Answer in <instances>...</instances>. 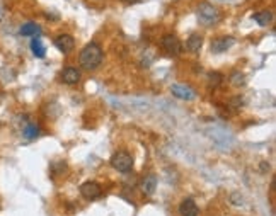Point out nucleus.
<instances>
[{
  "instance_id": "nucleus-2",
  "label": "nucleus",
  "mask_w": 276,
  "mask_h": 216,
  "mask_svg": "<svg viewBox=\"0 0 276 216\" xmlns=\"http://www.w3.org/2000/svg\"><path fill=\"white\" fill-rule=\"evenodd\" d=\"M196 15H198V22L203 24V26H213V24H217L220 20V12H218L215 5H212L208 2L200 3Z\"/></svg>"
},
{
  "instance_id": "nucleus-1",
  "label": "nucleus",
  "mask_w": 276,
  "mask_h": 216,
  "mask_svg": "<svg viewBox=\"0 0 276 216\" xmlns=\"http://www.w3.org/2000/svg\"><path fill=\"white\" fill-rule=\"evenodd\" d=\"M102 58H104V51H102V48L99 46L97 43H87L84 48L80 49L79 53V63L84 70H96L99 65L102 63Z\"/></svg>"
},
{
  "instance_id": "nucleus-14",
  "label": "nucleus",
  "mask_w": 276,
  "mask_h": 216,
  "mask_svg": "<svg viewBox=\"0 0 276 216\" xmlns=\"http://www.w3.org/2000/svg\"><path fill=\"white\" fill-rule=\"evenodd\" d=\"M19 32H20V36H39L41 27L36 22H26L20 26Z\"/></svg>"
},
{
  "instance_id": "nucleus-12",
  "label": "nucleus",
  "mask_w": 276,
  "mask_h": 216,
  "mask_svg": "<svg viewBox=\"0 0 276 216\" xmlns=\"http://www.w3.org/2000/svg\"><path fill=\"white\" fill-rule=\"evenodd\" d=\"M201 46H203V36L198 34V32H195V34H191L189 38L186 39V49L191 53H198L201 49Z\"/></svg>"
},
{
  "instance_id": "nucleus-6",
  "label": "nucleus",
  "mask_w": 276,
  "mask_h": 216,
  "mask_svg": "<svg viewBox=\"0 0 276 216\" xmlns=\"http://www.w3.org/2000/svg\"><path fill=\"white\" fill-rule=\"evenodd\" d=\"M80 194L84 196L87 201H96L102 196V188L94 181H89V182H84L80 186Z\"/></svg>"
},
{
  "instance_id": "nucleus-10",
  "label": "nucleus",
  "mask_w": 276,
  "mask_h": 216,
  "mask_svg": "<svg viewBox=\"0 0 276 216\" xmlns=\"http://www.w3.org/2000/svg\"><path fill=\"white\" fill-rule=\"evenodd\" d=\"M198 213H200V210H198L196 203L193 201L191 198H186L181 201V205H179L181 216H198Z\"/></svg>"
},
{
  "instance_id": "nucleus-3",
  "label": "nucleus",
  "mask_w": 276,
  "mask_h": 216,
  "mask_svg": "<svg viewBox=\"0 0 276 216\" xmlns=\"http://www.w3.org/2000/svg\"><path fill=\"white\" fill-rule=\"evenodd\" d=\"M111 165H113L114 170L121 174H128L133 170V157L130 155L128 152H116L113 157H111Z\"/></svg>"
},
{
  "instance_id": "nucleus-8",
  "label": "nucleus",
  "mask_w": 276,
  "mask_h": 216,
  "mask_svg": "<svg viewBox=\"0 0 276 216\" xmlns=\"http://www.w3.org/2000/svg\"><path fill=\"white\" fill-rule=\"evenodd\" d=\"M236 44V38L232 36H222L212 41V51L213 53H225L227 49H230Z\"/></svg>"
},
{
  "instance_id": "nucleus-4",
  "label": "nucleus",
  "mask_w": 276,
  "mask_h": 216,
  "mask_svg": "<svg viewBox=\"0 0 276 216\" xmlns=\"http://www.w3.org/2000/svg\"><path fill=\"white\" fill-rule=\"evenodd\" d=\"M160 44L166 49V53H169L172 56H178L181 49H183V43H181L176 34H164L162 39H160Z\"/></svg>"
},
{
  "instance_id": "nucleus-18",
  "label": "nucleus",
  "mask_w": 276,
  "mask_h": 216,
  "mask_svg": "<svg viewBox=\"0 0 276 216\" xmlns=\"http://www.w3.org/2000/svg\"><path fill=\"white\" fill-rule=\"evenodd\" d=\"M222 80H224V77H222L218 72H212L208 75V82H210V85H212V87H218L222 84Z\"/></svg>"
},
{
  "instance_id": "nucleus-19",
  "label": "nucleus",
  "mask_w": 276,
  "mask_h": 216,
  "mask_svg": "<svg viewBox=\"0 0 276 216\" xmlns=\"http://www.w3.org/2000/svg\"><path fill=\"white\" fill-rule=\"evenodd\" d=\"M244 104L246 101L242 95H234V97L230 99V106H234V107H241V106H244Z\"/></svg>"
},
{
  "instance_id": "nucleus-17",
  "label": "nucleus",
  "mask_w": 276,
  "mask_h": 216,
  "mask_svg": "<svg viewBox=\"0 0 276 216\" xmlns=\"http://www.w3.org/2000/svg\"><path fill=\"white\" fill-rule=\"evenodd\" d=\"M230 84L234 87H244L246 85V75L241 72H234L232 75H230Z\"/></svg>"
},
{
  "instance_id": "nucleus-7",
  "label": "nucleus",
  "mask_w": 276,
  "mask_h": 216,
  "mask_svg": "<svg viewBox=\"0 0 276 216\" xmlns=\"http://www.w3.org/2000/svg\"><path fill=\"white\" fill-rule=\"evenodd\" d=\"M55 46L60 49L63 55H68L75 49V38L70 34H60L58 38L55 39Z\"/></svg>"
},
{
  "instance_id": "nucleus-16",
  "label": "nucleus",
  "mask_w": 276,
  "mask_h": 216,
  "mask_svg": "<svg viewBox=\"0 0 276 216\" xmlns=\"http://www.w3.org/2000/svg\"><path fill=\"white\" fill-rule=\"evenodd\" d=\"M22 135L26 140H36L39 135V126L34 123H27L26 126L22 128Z\"/></svg>"
},
{
  "instance_id": "nucleus-9",
  "label": "nucleus",
  "mask_w": 276,
  "mask_h": 216,
  "mask_svg": "<svg viewBox=\"0 0 276 216\" xmlns=\"http://www.w3.org/2000/svg\"><path fill=\"white\" fill-rule=\"evenodd\" d=\"M61 80H63V84H67V85L79 84L80 70L75 68V66H67V68H63V72H61Z\"/></svg>"
},
{
  "instance_id": "nucleus-13",
  "label": "nucleus",
  "mask_w": 276,
  "mask_h": 216,
  "mask_svg": "<svg viewBox=\"0 0 276 216\" xmlns=\"http://www.w3.org/2000/svg\"><path fill=\"white\" fill-rule=\"evenodd\" d=\"M253 19L256 20L259 26H270V24L273 22L275 15L271 10H259L256 14H253Z\"/></svg>"
},
{
  "instance_id": "nucleus-11",
  "label": "nucleus",
  "mask_w": 276,
  "mask_h": 216,
  "mask_svg": "<svg viewBox=\"0 0 276 216\" xmlns=\"http://www.w3.org/2000/svg\"><path fill=\"white\" fill-rule=\"evenodd\" d=\"M155 189H157V177H155L154 174L143 177V181H142V191L143 193H145L147 196H154Z\"/></svg>"
},
{
  "instance_id": "nucleus-20",
  "label": "nucleus",
  "mask_w": 276,
  "mask_h": 216,
  "mask_svg": "<svg viewBox=\"0 0 276 216\" xmlns=\"http://www.w3.org/2000/svg\"><path fill=\"white\" fill-rule=\"evenodd\" d=\"M270 169V162H261V172H268Z\"/></svg>"
},
{
  "instance_id": "nucleus-5",
  "label": "nucleus",
  "mask_w": 276,
  "mask_h": 216,
  "mask_svg": "<svg viewBox=\"0 0 276 216\" xmlns=\"http://www.w3.org/2000/svg\"><path fill=\"white\" fill-rule=\"evenodd\" d=\"M171 92L174 97L181 99V101H195L196 99L195 90H193L188 84H183V82H179V84H172Z\"/></svg>"
},
{
  "instance_id": "nucleus-15",
  "label": "nucleus",
  "mask_w": 276,
  "mask_h": 216,
  "mask_svg": "<svg viewBox=\"0 0 276 216\" xmlns=\"http://www.w3.org/2000/svg\"><path fill=\"white\" fill-rule=\"evenodd\" d=\"M31 51H32V55H34L36 58H44V56H46V48H44L43 41L38 39V38H34L31 41Z\"/></svg>"
}]
</instances>
